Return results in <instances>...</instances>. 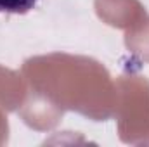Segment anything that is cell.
<instances>
[{"instance_id":"6da1fadb","label":"cell","mask_w":149,"mask_h":147,"mask_svg":"<svg viewBox=\"0 0 149 147\" xmlns=\"http://www.w3.org/2000/svg\"><path fill=\"white\" fill-rule=\"evenodd\" d=\"M38 0H0V14H28Z\"/></svg>"}]
</instances>
